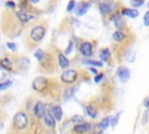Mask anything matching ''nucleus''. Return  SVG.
Returning <instances> with one entry per match:
<instances>
[{
	"instance_id": "obj_32",
	"label": "nucleus",
	"mask_w": 149,
	"mask_h": 134,
	"mask_svg": "<svg viewBox=\"0 0 149 134\" xmlns=\"http://www.w3.org/2000/svg\"><path fill=\"white\" fill-rule=\"evenodd\" d=\"M6 6L8 7V8H15V2L14 1H10V0H8V1H6Z\"/></svg>"
},
{
	"instance_id": "obj_16",
	"label": "nucleus",
	"mask_w": 149,
	"mask_h": 134,
	"mask_svg": "<svg viewBox=\"0 0 149 134\" xmlns=\"http://www.w3.org/2000/svg\"><path fill=\"white\" fill-rule=\"evenodd\" d=\"M113 21H114V24H115V27H116L118 29H122V28L126 26L125 20H123V17H122V15H120V14H116V15L113 17Z\"/></svg>"
},
{
	"instance_id": "obj_27",
	"label": "nucleus",
	"mask_w": 149,
	"mask_h": 134,
	"mask_svg": "<svg viewBox=\"0 0 149 134\" xmlns=\"http://www.w3.org/2000/svg\"><path fill=\"white\" fill-rule=\"evenodd\" d=\"M44 56H45V54H44L41 49H38V50L35 52V57L38 59V62H42V59L44 58Z\"/></svg>"
},
{
	"instance_id": "obj_10",
	"label": "nucleus",
	"mask_w": 149,
	"mask_h": 134,
	"mask_svg": "<svg viewBox=\"0 0 149 134\" xmlns=\"http://www.w3.org/2000/svg\"><path fill=\"white\" fill-rule=\"evenodd\" d=\"M91 129H92V125L88 122L78 124V125H74V127H73V131L76 133H86V132H90Z\"/></svg>"
},
{
	"instance_id": "obj_8",
	"label": "nucleus",
	"mask_w": 149,
	"mask_h": 134,
	"mask_svg": "<svg viewBox=\"0 0 149 134\" xmlns=\"http://www.w3.org/2000/svg\"><path fill=\"white\" fill-rule=\"evenodd\" d=\"M114 8V3L112 1H104L99 5V9H100V13L104 14V15H107L109 13H112Z\"/></svg>"
},
{
	"instance_id": "obj_31",
	"label": "nucleus",
	"mask_w": 149,
	"mask_h": 134,
	"mask_svg": "<svg viewBox=\"0 0 149 134\" xmlns=\"http://www.w3.org/2000/svg\"><path fill=\"white\" fill-rule=\"evenodd\" d=\"M102 78H104V75H102V73H98V75H95V77H94V82H95V83H99V82H101Z\"/></svg>"
},
{
	"instance_id": "obj_14",
	"label": "nucleus",
	"mask_w": 149,
	"mask_h": 134,
	"mask_svg": "<svg viewBox=\"0 0 149 134\" xmlns=\"http://www.w3.org/2000/svg\"><path fill=\"white\" fill-rule=\"evenodd\" d=\"M122 15H126L132 19H136L139 16V10L135 8H123L122 9Z\"/></svg>"
},
{
	"instance_id": "obj_18",
	"label": "nucleus",
	"mask_w": 149,
	"mask_h": 134,
	"mask_svg": "<svg viewBox=\"0 0 149 134\" xmlns=\"http://www.w3.org/2000/svg\"><path fill=\"white\" fill-rule=\"evenodd\" d=\"M109 125H111V118H109V117H105L104 119L100 120V122L98 124V127H99L101 131H104V129H106Z\"/></svg>"
},
{
	"instance_id": "obj_7",
	"label": "nucleus",
	"mask_w": 149,
	"mask_h": 134,
	"mask_svg": "<svg viewBox=\"0 0 149 134\" xmlns=\"http://www.w3.org/2000/svg\"><path fill=\"white\" fill-rule=\"evenodd\" d=\"M34 114H35V117L37 119L43 118V115L45 114V105H44V103L37 101L35 104V106H34Z\"/></svg>"
},
{
	"instance_id": "obj_21",
	"label": "nucleus",
	"mask_w": 149,
	"mask_h": 134,
	"mask_svg": "<svg viewBox=\"0 0 149 134\" xmlns=\"http://www.w3.org/2000/svg\"><path fill=\"white\" fill-rule=\"evenodd\" d=\"M99 56H100V58H101L102 61H108L109 57H111V52H109V50H108L107 48H104V49L100 50Z\"/></svg>"
},
{
	"instance_id": "obj_34",
	"label": "nucleus",
	"mask_w": 149,
	"mask_h": 134,
	"mask_svg": "<svg viewBox=\"0 0 149 134\" xmlns=\"http://www.w3.org/2000/svg\"><path fill=\"white\" fill-rule=\"evenodd\" d=\"M143 105H144L147 108L149 107V97H147V98L144 99V101H143Z\"/></svg>"
},
{
	"instance_id": "obj_29",
	"label": "nucleus",
	"mask_w": 149,
	"mask_h": 134,
	"mask_svg": "<svg viewBox=\"0 0 149 134\" xmlns=\"http://www.w3.org/2000/svg\"><path fill=\"white\" fill-rule=\"evenodd\" d=\"M74 6H76V1H74V0H70V1H69V3H68L66 10H68V12H72V10H73V8H74Z\"/></svg>"
},
{
	"instance_id": "obj_30",
	"label": "nucleus",
	"mask_w": 149,
	"mask_h": 134,
	"mask_svg": "<svg viewBox=\"0 0 149 134\" xmlns=\"http://www.w3.org/2000/svg\"><path fill=\"white\" fill-rule=\"evenodd\" d=\"M143 23H144L146 27H149V10L146 12V14L143 16Z\"/></svg>"
},
{
	"instance_id": "obj_24",
	"label": "nucleus",
	"mask_w": 149,
	"mask_h": 134,
	"mask_svg": "<svg viewBox=\"0 0 149 134\" xmlns=\"http://www.w3.org/2000/svg\"><path fill=\"white\" fill-rule=\"evenodd\" d=\"M71 121L74 122L76 125H78V124H83V122H84V118H83L81 115H73V117L71 118Z\"/></svg>"
},
{
	"instance_id": "obj_12",
	"label": "nucleus",
	"mask_w": 149,
	"mask_h": 134,
	"mask_svg": "<svg viewBox=\"0 0 149 134\" xmlns=\"http://www.w3.org/2000/svg\"><path fill=\"white\" fill-rule=\"evenodd\" d=\"M16 16H17V19L20 20V22H22V23H27L28 21H30L34 16L33 15H30V14H28L26 10H23V9H21V10H19L17 13H16Z\"/></svg>"
},
{
	"instance_id": "obj_11",
	"label": "nucleus",
	"mask_w": 149,
	"mask_h": 134,
	"mask_svg": "<svg viewBox=\"0 0 149 134\" xmlns=\"http://www.w3.org/2000/svg\"><path fill=\"white\" fill-rule=\"evenodd\" d=\"M43 122H44V125H45L47 127H49V128H55V126H56V120H55V118L51 115V113H45V114L43 115Z\"/></svg>"
},
{
	"instance_id": "obj_19",
	"label": "nucleus",
	"mask_w": 149,
	"mask_h": 134,
	"mask_svg": "<svg viewBox=\"0 0 149 134\" xmlns=\"http://www.w3.org/2000/svg\"><path fill=\"white\" fill-rule=\"evenodd\" d=\"M0 66L2 69H5V70L10 71L12 70V62H10V59L9 58H2L0 61Z\"/></svg>"
},
{
	"instance_id": "obj_2",
	"label": "nucleus",
	"mask_w": 149,
	"mask_h": 134,
	"mask_svg": "<svg viewBox=\"0 0 149 134\" xmlns=\"http://www.w3.org/2000/svg\"><path fill=\"white\" fill-rule=\"evenodd\" d=\"M78 78V72L73 69H68L61 75V80L64 84H73Z\"/></svg>"
},
{
	"instance_id": "obj_22",
	"label": "nucleus",
	"mask_w": 149,
	"mask_h": 134,
	"mask_svg": "<svg viewBox=\"0 0 149 134\" xmlns=\"http://www.w3.org/2000/svg\"><path fill=\"white\" fill-rule=\"evenodd\" d=\"M83 63L84 64H86V65H92V66H102V63L101 62H98V61H93V59H84L83 61Z\"/></svg>"
},
{
	"instance_id": "obj_4",
	"label": "nucleus",
	"mask_w": 149,
	"mask_h": 134,
	"mask_svg": "<svg viewBox=\"0 0 149 134\" xmlns=\"http://www.w3.org/2000/svg\"><path fill=\"white\" fill-rule=\"evenodd\" d=\"M31 86H33V89L36 92H43L47 89V86H48V79L45 77H41V76L40 77H36L33 80Z\"/></svg>"
},
{
	"instance_id": "obj_5",
	"label": "nucleus",
	"mask_w": 149,
	"mask_h": 134,
	"mask_svg": "<svg viewBox=\"0 0 149 134\" xmlns=\"http://www.w3.org/2000/svg\"><path fill=\"white\" fill-rule=\"evenodd\" d=\"M116 75L119 77V79L122 82V83H126L129 80L130 78V71L128 68L126 66H119L118 70H116Z\"/></svg>"
},
{
	"instance_id": "obj_1",
	"label": "nucleus",
	"mask_w": 149,
	"mask_h": 134,
	"mask_svg": "<svg viewBox=\"0 0 149 134\" xmlns=\"http://www.w3.org/2000/svg\"><path fill=\"white\" fill-rule=\"evenodd\" d=\"M13 126L19 131L24 129L28 126V115H27V113L23 112V111H20L17 113H15L14 118H13Z\"/></svg>"
},
{
	"instance_id": "obj_39",
	"label": "nucleus",
	"mask_w": 149,
	"mask_h": 134,
	"mask_svg": "<svg viewBox=\"0 0 149 134\" xmlns=\"http://www.w3.org/2000/svg\"><path fill=\"white\" fill-rule=\"evenodd\" d=\"M0 1H1V0H0Z\"/></svg>"
},
{
	"instance_id": "obj_37",
	"label": "nucleus",
	"mask_w": 149,
	"mask_h": 134,
	"mask_svg": "<svg viewBox=\"0 0 149 134\" xmlns=\"http://www.w3.org/2000/svg\"><path fill=\"white\" fill-rule=\"evenodd\" d=\"M147 114H148V115H149V107H148V112H147Z\"/></svg>"
},
{
	"instance_id": "obj_15",
	"label": "nucleus",
	"mask_w": 149,
	"mask_h": 134,
	"mask_svg": "<svg viewBox=\"0 0 149 134\" xmlns=\"http://www.w3.org/2000/svg\"><path fill=\"white\" fill-rule=\"evenodd\" d=\"M85 111H86V114H87L91 119H95L97 115H98V110H97V107L93 106V105H86Z\"/></svg>"
},
{
	"instance_id": "obj_3",
	"label": "nucleus",
	"mask_w": 149,
	"mask_h": 134,
	"mask_svg": "<svg viewBox=\"0 0 149 134\" xmlns=\"http://www.w3.org/2000/svg\"><path fill=\"white\" fill-rule=\"evenodd\" d=\"M30 38L35 42H40L43 40L44 35H45V28L43 26H36L30 30Z\"/></svg>"
},
{
	"instance_id": "obj_35",
	"label": "nucleus",
	"mask_w": 149,
	"mask_h": 134,
	"mask_svg": "<svg viewBox=\"0 0 149 134\" xmlns=\"http://www.w3.org/2000/svg\"><path fill=\"white\" fill-rule=\"evenodd\" d=\"M90 71H92L93 73H95V75H98V71L94 69V68H90Z\"/></svg>"
},
{
	"instance_id": "obj_13",
	"label": "nucleus",
	"mask_w": 149,
	"mask_h": 134,
	"mask_svg": "<svg viewBox=\"0 0 149 134\" xmlns=\"http://www.w3.org/2000/svg\"><path fill=\"white\" fill-rule=\"evenodd\" d=\"M51 115L55 118L56 121H61L63 119V110L61 106H54L51 108Z\"/></svg>"
},
{
	"instance_id": "obj_23",
	"label": "nucleus",
	"mask_w": 149,
	"mask_h": 134,
	"mask_svg": "<svg viewBox=\"0 0 149 134\" xmlns=\"http://www.w3.org/2000/svg\"><path fill=\"white\" fill-rule=\"evenodd\" d=\"M12 85H13V82H12V80L1 82V83H0V91H5V90H7L8 87H10Z\"/></svg>"
},
{
	"instance_id": "obj_36",
	"label": "nucleus",
	"mask_w": 149,
	"mask_h": 134,
	"mask_svg": "<svg viewBox=\"0 0 149 134\" xmlns=\"http://www.w3.org/2000/svg\"><path fill=\"white\" fill-rule=\"evenodd\" d=\"M31 2L33 3H36V2H38V0H31Z\"/></svg>"
},
{
	"instance_id": "obj_17",
	"label": "nucleus",
	"mask_w": 149,
	"mask_h": 134,
	"mask_svg": "<svg viewBox=\"0 0 149 134\" xmlns=\"http://www.w3.org/2000/svg\"><path fill=\"white\" fill-rule=\"evenodd\" d=\"M58 64L61 65V68H68L70 64V61L64 54H58Z\"/></svg>"
},
{
	"instance_id": "obj_38",
	"label": "nucleus",
	"mask_w": 149,
	"mask_h": 134,
	"mask_svg": "<svg viewBox=\"0 0 149 134\" xmlns=\"http://www.w3.org/2000/svg\"><path fill=\"white\" fill-rule=\"evenodd\" d=\"M147 7H148V8H149V1H148V3H147Z\"/></svg>"
},
{
	"instance_id": "obj_33",
	"label": "nucleus",
	"mask_w": 149,
	"mask_h": 134,
	"mask_svg": "<svg viewBox=\"0 0 149 134\" xmlns=\"http://www.w3.org/2000/svg\"><path fill=\"white\" fill-rule=\"evenodd\" d=\"M7 47H8L10 50H13V51H14V50H16V44H15V43L8 42V43H7Z\"/></svg>"
},
{
	"instance_id": "obj_26",
	"label": "nucleus",
	"mask_w": 149,
	"mask_h": 134,
	"mask_svg": "<svg viewBox=\"0 0 149 134\" xmlns=\"http://www.w3.org/2000/svg\"><path fill=\"white\" fill-rule=\"evenodd\" d=\"M120 114H121V112H120V113H118L116 115H114L113 118H111V126H112V127H115V126L118 125V122H119V117H120Z\"/></svg>"
},
{
	"instance_id": "obj_25",
	"label": "nucleus",
	"mask_w": 149,
	"mask_h": 134,
	"mask_svg": "<svg viewBox=\"0 0 149 134\" xmlns=\"http://www.w3.org/2000/svg\"><path fill=\"white\" fill-rule=\"evenodd\" d=\"M144 5V1L143 0H130V6H133L134 8L136 7H141V6H143Z\"/></svg>"
},
{
	"instance_id": "obj_28",
	"label": "nucleus",
	"mask_w": 149,
	"mask_h": 134,
	"mask_svg": "<svg viewBox=\"0 0 149 134\" xmlns=\"http://www.w3.org/2000/svg\"><path fill=\"white\" fill-rule=\"evenodd\" d=\"M72 49H73V42H69L66 49L64 50V54H65V55H70V54L72 52Z\"/></svg>"
},
{
	"instance_id": "obj_6",
	"label": "nucleus",
	"mask_w": 149,
	"mask_h": 134,
	"mask_svg": "<svg viewBox=\"0 0 149 134\" xmlns=\"http://www.w3.org/2000/svg\"><path fill=\"white\" fill-rule=\"evenodd\" d=\"M79 50H80V54L84 56V57H91L92 55H93V45H92V43H90V42H83L81 44H80V48H79Z\"/></svg>"
},
{
	"instance_id": "obj_20",
	"label": "nucleus",
	"mask_w": 149,
	"mask_h": 134,
	"mask_svg": "<svg viewBox=\"0 0 149 134\" xmlns=\"http://www.w3.org/2000/svg\"><path fill=\"white\" fill-rule=\"evenodd\" d=\"M125 38H126V34L123 31H121V30H116L113 34V40L116 41V42H122Z\"/></svg>"
},
{
	"instance_id": "obj_9",
	"label": "nucleus",
	"mask_w": 149,
	"mask_h": 134,
	"mask_svg": "<svg viewBox=\"0 0 149 134\" xmlns=\"http://www.w3.org/2000/svg\"><path fill=\"white\" fill-rule=\"evenodd\" d=\"M90 7H91V3H90V2L83 1V2H80V3L77 6V8H76V14H77L78 16H83V15L86 14V12L90 9Z\"/></svg>"
}]
</instances>
